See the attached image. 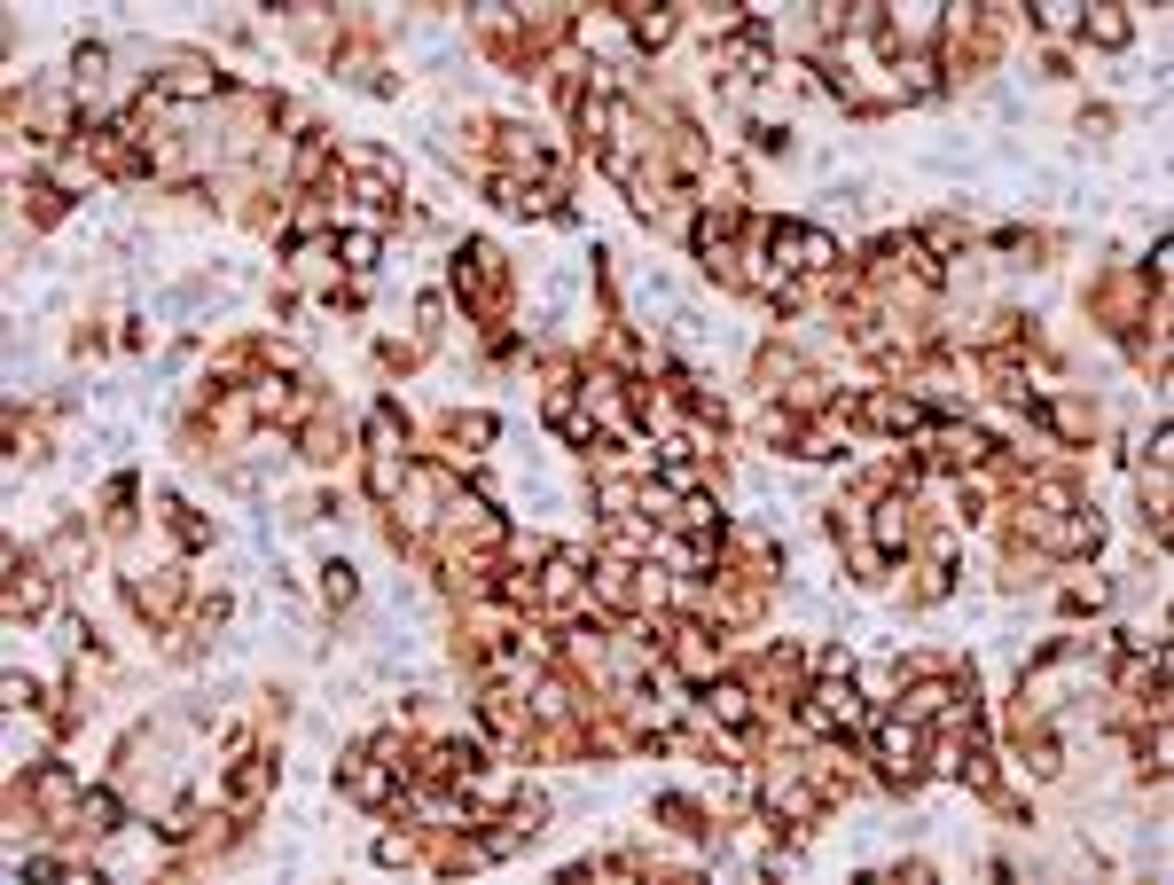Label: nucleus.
Listing matches in <instances>:
<instances>
[{
	"instance_id": "nucleus-3",
	"label": "nucleus",
	"mask_w": 1174,
	"mask_h": 885,
	"mask_svg": "<svg viewBox=\"0 0 1174 885\" xmlns=\"http://www.w3.org/2000/svg\"><path fill=\"white\" fill-rule=\"evenodd\" d=\"M157 95H173V103L220 95V71H196V63H181V71H164V78H157Z\"/></svg>"
},
{
	"instance_id": "nucleus-10",
	"label": "nucleus",
	"mask_w": 1174,
	"mask_h": 885,
	"mask_svg": "<svg viewBox=\"0 0 1174 885\" xmlns=\"http://www.w3.org/2000/svg\"><path fill=\"white\" fill-rule=\"evenodd\" d=\"M1080 24V9H1065V0H1049V9H1042V32H1072Z\"/></svg>"
},
{
	"instance_id": "nucleus-7",
	"label": "nucleus",
	"mask_w": 1174,
	"mask_h": 885,
	"mask_svg": "<svg viewBox=\"0 0 1174 885\" xmlns=\"http://www.w3.org/2000/svg\"><path fill=\"white\" fill-rule=\"evenodd\" d=\"M78 815H95V831H118V823H126L118 791H87V799H78Z\"/></svg>"
},
{
	"instance_id": "nucleus-1",
	"label": "nucleus",
	"mask_w": 1174,
	"mask_h": 885,
	"mask_svg": "<svg viewBox=\"0 0 1174 885\" xmlns=\"http://www.w3.org/2000/svg\"><path fill=\"white\" fill-rule=\"evenodd\" d=\"M768 252H783V275L799 267V275H822V267H837V244L822 227H799V220H776L768 227Z\"/></svg>"
},
{
	"instance_id": "nucleus-5",
	"label": "nucleus",
	"mask_w": 1174,
	"mask_h": 885,
	"mask_svg": "<svg viewBox=\"0 0 1174 885\" xmlns=\"http://www.w3.org/2000/svg\"><path fill=\"white\" fill-rule=\"evenodd\" d=\"M705 705L728 721V729H751V690H736V682H713V690H705Z\"/></svg>"
},
{
	"instance_id": "nucleus-9",
	"label": "nucleus",
	"mask_w": 1174,
	"mask_h": 885,
	"mask_svg": "<svg viewBox=\"0 0 1174 885\" xmlns=\"http://www.w3.org/2000/svg\"><path fill=\"white\" fill-rule=\"evenodd\" d=\"M321 596H329V604H353V565H329V580H321Z\"/></svg>"
},
{
	"instance_id": "nucleus-4",
	"label": "nucleus",
	"mask_w": 1174,
	"mask_h": 885,
	"mask_svg": "<svg viewBox=\"0 0 1174 885\" xmlns=\"http://www.w3.org/2000/svg\"><path fill=\"white\" fill-rule=\"evenodd\" d=\"M619 17H627V32H634L642 47H658V40H674V9H642V0H627V9H619Z\"/></svg>"
},
{
	"instance_id": "nucleus-8",
	"label": "nucleus",
	"mask_w": 1174,
	"mask_h": 885,
	"mask_svg": "<svg viewBox=\"0 0 1174 885\" xmlns=\"http://www.w3.org/2000/svg\"><path fill=\"white\" fill-rule=\"evenodd\" d=\"M1088 32H1097L1104 47H1120V40H1128V17H1120V9H1097V17H1088Z\"/></svg>"
},
{
	"instance_id": "nucleus-6",
	"label": "nucleus",
	"mask_w": 1174,
	"mask_h": 885,
	"mask_svg": "<svg viewBox=\"0 0 1174 885\" xmlns=\"http://www.w3.org/2000/svg\"><path fill=\"white\" fill-rule=\"evenodd\" d=\"M376 252H384V244H376V227H345V267H353V275H369V267H376Z\"/></svg>"
},
{
	"instance_id": "nucleus-2",
	"label": "nucleus",
	"mask_w": 1174,
	"mask_h": 885,
	"mask_svg": "<svg viewBox=\"0 0 1174 885\" xmlns=\"http://www.w3.org/2000/svg\"><path fill=\"white\" fill-rule=\"evenodd\" d=\"M384 768H392V760H384ZM384 768H376L369 753H353V760H345V791L369 799V808H384V799H392V776H384Z\"/></svg>"
}]
</instances>
